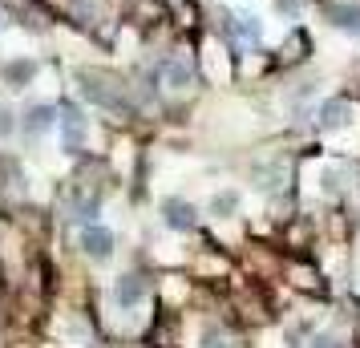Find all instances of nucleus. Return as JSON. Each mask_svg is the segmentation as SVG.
Instances as JSON below:
<instances>
[{
	"label": "nucleus",
	"instance_id": "nucleus-1",
	"mask_svg": "<svg viewBox=\"0 0 360 348\" xmlns=\"http://www.w3.org/2000/svg\"><path fill=\"white\" fill-rule=\"evenodd\" d=\"M77 82H82V98H89L94 105H101V110H126V98H122L117 89H110L105 77H98V73H82Z\"/></svg>",
	"mask_w": 360,
	"mask_h": 348
},
{
	"label": "nucleus",
	"instance_id": "nucleus-2",
	"mask_svg": "<svg viewBox=\"0 0 360 348\" xmlns=\"http://www.w3.org/2000/svg\"><path fill=\"white\" fill-rule=\"evenodd\" d=\"M61 138H65V150H82V138H85V117H82V110L77 105H61Z\"/></svg>",
	"mask_w": 360,
	"mask_h": 348
},
{
	"label": "nucleus",
	"instance_id": "nucleus-3",
	"mask_svg": "<svg viewBox=\"0 0 360 348\" xmlns=\"http://www.w3.org/2000/svg\"><path fill=\"white\" fill-rule=\"evenodd\" d=\"M82 247H85V255H94V259H110V251H114V235L105 231V227H85L82 231Z\"/></svg>",
	"mask_w": 360,
	"mask_h": 348
},
{
	"label": "nucleus",
	"instance_id": "nucleus-4",
	"mask_svg": "<svg viewBox=\"0 0 360 348\" xmlns=\"http://www.w3.org/2000/svg\"><path fill=\"white\" fill-rule=\"evenodd\" d=\"M324 13H328V20H332L336 29L360 37V4H348V0H340V4H328Z\"/></svg>",
	"mask_w": 360,
	"mask_h": 348
},
{
	"label": "nucleus",
	"instance_id": "nucleus-5",
	"mask_svg": "<svg viewBox=\"0 0 360 348\" xmlns=\"http://www.w3.org/2000/svg\"><path fill=\"white\" fill-rule=\"evenodd\" d=\"M162 215H166V223H170L174 231H191V227H195V207H191V202H182V199H166L162 202Z\"/></svg>",
	"mask_w": 360,
	"mask_h": 348
},
{
	"label": "nucleus",
	"instance_id": "nucleus-6",
	"mask_svg": "<svg viewBox=\"0 0 360 348\" xmlns=\"http://www.w3.org/2000/svg\"><path fill=\"white\" fill-rule=\"evenodd\" d=\"M53 117H57V110H53V105H29V110H25V134L49 130Z\"/></svg>",
	"mask_w": 360,
	"mask_h": 348
},
{
	"label": "nucleus",
	"instance_id": "nucleus-7",
	"mask_svg": "<svg viewBox=\"0 0 360 348\" xmlns=\"http://www.w3.org/2000/svg\"><path fill=\"white\" fill-rule=\"evenodd\" d=\"M344 122H348V101H324L320 105V126L324 130H340Z\"/></svg>",
	"mask_w": 360,
	"mask_h": 348
},
{
	"label": "nucleus",
	"instance_id": "nucleus-8",
	"mask_svg": "<svg viewBox=\"0 0 360 348\" xmlns=\"http://www.w3.org/2000/svg\"><path fill=\"white\" fill-rule=\"evenodd\" d=\"M142 292H146L142 276H122V283H117V304H122V308H130V304L142 299Z\"/></svg>",
	"mask_w": 360,
	"mask_h": 348
},
{
	"label": "nucleus",
	"instance_id": "nucleus-9",
	"mask_svg": "<svg viewBox=\"0 0 360 348\" xmlns=\"http://www.w3.org/2000/svg\"><path fill=\"white\" fill-rule=\"evenodd\" d=\"M231 29L243 37V41H259V37H263V25H259L255 17H251V13H239V17L231 20Z\"/></svg>",
	"mask_w": 360,
	"mask_h": 348
},
{
	"label": "nucleus",
	"instance_id": "nucleus-10",
	"mask_svg": "<svg viewBox=\"0 0 360 348\" xmlns=\"http://www.w3.org/2000/svg\"><path fill=\"white\" fill-rule=\"evenodd\" d=\"M33 73H37L33 61H13V65H4V82L8 85H25Z\"/></svg>",
	"mask_w": 360,
	"mask_h": 348
},
{
	"label": "nucleus",
	"instance_id": "nucleus-11",
	"mask_svg": "<svg viewBox=\"0 0 360 348\" xmlns=\"http://www.w3.org/2000/svg\"><path fill=\"white\" fill-rule=\"evenodd\" d=\"M166 82L174 85V89H182V85L191 82V65H186V61H170V65H166Z\"/></svg>",
	"mask_w": 360,
	"mask_h": 348
},
{
	"label": "nucleus",
	"instance_id": "nucleus-12",
	"mask_svg": "<svg viewBox=\"0 0 360 348\" xmlns=\"http://www.w3.org/2000/svg\"><path fill=\"white\" fill-rule=\"evenodd\" d=\"M239 207V195H214V215H227Z\"/></svg>",
	"mask_w": 360,
	"mask_h": 348
},
{
	"label": "nucleus",
	"instance_id": "nucleus-13",
	"mask_svg": "<svg viewBox=\"0 0 360 348\" xmlns=\"http://www.w3.org/2000/svg\"><path fill=\"white\" fill-rule=\"evenodd\" d=\"M202 348H231V340L223 336V332H207V344Z\"/></svg>",
	"mask_w": 360,
	"mask_h": 348
},
{
	"label": "nucleus",
	"instance_id": "nucleus-14",
	"mask_svg": "<svg viewBox=\"0 0 360 348\" xmlns=\"http://www.w3.org/2000/svg\"><path fill=\"white\" fill-rule=\"evenodd\" d=\"M13 130V122H8V114H4V110H0V134H8Z\"/></svg>",
	"mask_w": 360,
	"mask_h": 348
},
{
	"label": "nucleus",
	"instance_id": "nucleus-15",
	"mask_svg": "<svg viewBox=\"0 0 360 348\" xmlns=\"http://www.w3.org/2000/svg\"><path fill=\"white\" fill-rule=\"evenodd\" d=\"M311 348H340V344H332V340H316Z\"/></svg>",
	"mask_w": 360,
	"mask_h": 348
}]
</instances>
